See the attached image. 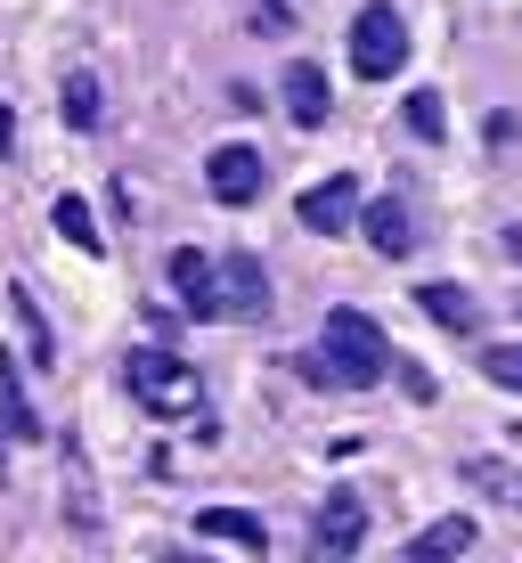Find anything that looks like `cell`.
<instances>
[{"label": "cell", "instance_id": "obj_1", "mask_svg": "<svg viewBox=\"0 0 522 563\" xmlns=\"http://www.w3.org/2000/svg\"><path fill=\"white\" fill-rule=\"evenodd\" d=\"M295 367L311 384H335V393H367V384H384V367H400V360H392V343H384V327L367 319V310H326L319 352L295 360Z\"/></svg>", "mask_w": 522, "mask_h": 563}, {"label": "cell", "instance_id": "obj_2", "mask_svg": "<svg viewBox=\"0 0 522 563\" xmlns=\"http://www.w3.org/2000/svg\"><path fill=\"white\" fill-rule=\"evenodd\" d=\"M123 384H131V400H140L147 417H197L204 409V384H197V367L180 352H131Z\"/></svg>", "mask_w": 522, "mask_h": 563}, {"label": "cell", "instance_id": "obj_3", "mask_svg": "<svg viewBox=\"0 0 522 563\" xmlns=\"http://www.w3.org/2000/svg\"><path fill=\"white\" fill-rule=\"evenodd\" d=\"M400 66H409V25H400L392 0H367L352 16V74L359 82H392Z\"/></svg>", "mask_w": 522, "mask_h": 563}, {"label": "cell", "instance_id": "obj_4", "mask_svg": "<svg viewBox=\"0 0 522 563\" xmlns=\"http://www.w3.org/2000/svg\"><path fill=\"white\" fill-rule=\"evenodd\" d=\"M359 205H367V197H359V180H352V172H326L319 188H302L295 221L311 229V238H343V229L359 221Z\"/></svg>", "mask_w": 522, "mask_h": 563}, {"label": "cell", "instance_id": "obj_5", "mask_svg": "<svg viewBox=\"0 0 522 563\" xmlns=\"http://www.w3.org/2000/svg\"><path fill=\"white\" fill-rule=\"evenodd\" d=\"M171 295H180L188 319H229V310H221V262H204L197 245L171 254Z\"/></svg>", "mask_w": 522, "mask_h": 563}, {"label": "cell", "instance_id": "obj_6", "mask_svg": "<svg viewBox=\"0 0 522 563\" xmlns=\"http://www.w3.org/2000/svg\"><path fill=\"white\" fill-rule=\"evenodd\" d=\"M262 155L254 147H212V164H204V188H212V205H254L262 197Z\"/></svg>", "mask_w": 522, "mask_h": 563}, {"label": "cell", "instance_id": "obj_7", "mask_svg": "<svg viewBox=\"0 0 522 563\" xmlns=\"http://www.w3.org/2000/svg\"><path fill=\"white\" fill-rule=\"evenodd\" d=\"M311 548H319V555H359V548H367V498H352V490L326 498L319 522H311Z\"/></svg>", "mask_w": 522, "mask_h": 563}, {"label": "cell", "instance_id": "obj_8", "mask_svg": "<svg viewBox=\"0 0 522 563\" xmlns=\"http://www.w3.org/2000/svg\"><path fill=\"white\" fill-rule=\"evenodd\" d=\"M221 310H229V319H269V269L254 254L221 262Z\"/></svg>", "mask_w": 522, "mask_h": 563}, {"label": "cell", "instance_id": "obj_9", "mask_svg": "<svg viewBox=\"0 0 522 563\" xmlns=\"http://www.w3.org/2000/svg\"><path fill=\"white\" fill-rule=\"evenodd\" d=\"M278 99H286V114H295L302 131H319V123H326V107H335V99H326V74L311 66V57H295V66H286Z\"/></svg>", "mask_w": 522, "mask_h": 563}, {"label": "cell", "instance_id": "obj_10", "mask_svg": "<svg viewBox=\"0 0 522 563\" xmlns=\"http://www.w3.org/2000/svg\"><path fill=\"white\" fill-rule=\"evenodd\" d=\"M197 539H221V548L269 555V531H262V515H245V507H204V515H197Z\"/></svg>", "mask_w": 522, "mask_h": 563}, {"label": "cell", "instance_id": "obj_11", "mask_svg": "<svg viewBox=\"0 0 522 563\" xmlns=\"http://www.w3.org/2000/svg\"><path fill=\"white\" fill-rule=\"evenodd\" d=\"M359 229H367V245H376V254L384 262H400V254H409V205H400V197H376V205H359Z\"/></svg>", "mask_w": 522, "mask_h": 563}, {"label": "cell", "instance_id": "obj_12", "mask_svg": "<svg viewBox=\"0 0 522 563\" xmlns=\"http://www.w3.org/2000/svg\"><path fill=\"white\" fill-rule=\"evenodd\" d=\"M417 302H424V319L449 327V335H474V327H481V310H474L466 286H417Z\"/></svg>", "mask_w": 522, "mask_h": 563}, {"label": "cell", "instance_id": "obj_13", "mask_svg": "<svg viewBox=\"0 0 522 563\" xmlns=\"http://www.w3.org/2000/svg\"><path fill=\"white\" fill-rule=\"evenodd\" d=\"M474 548V515H441V522H424V531L409 539V555L417 563H433V555H466Z\"/></svg>", "mask_w": 522, "mask_h": 563}, {"label": "cell", "instance_id": "obj_14", "mask_svg": "<svg viewBox=\"0 0 522 563\" xmlns=\"http://www.w3.org/2000/svg\"><path fill=\"white\" fill-rule=\"evenodd\" d=\"M57 114H66L74 131H99V114H107V107H99V74L74 66V74H66V90H57Z\"/></svg>", "mask_w": 522, "mask_h": 563}, {"label": "cell", "instance_id": "obj_15", "mask_svg": "<svg viewBox=\"0 0 522 563\" xmlns=\"http://www.w3.org/2000/svg\"><path fill=\"white\" fill-rule=\"evenodd\" d=\"M49 221H57V238H66L74 254H99V245H107V238H99V212H90L82 197H57V212H49Z\"/></svg>", "mask_w": 522, "mask_h": 563}, {"label": "cell", "instance_id": "obj_16", "mask_svg": "<svg viewBox=\"0 0 522 563\" xmlns=\"http://www.w3.org/2000/svg\"><path fill=\"white\" fill-rule=\"evenodd\" d=\"M66 498H74V522H99V507H90V465H82V441L66 433Z\"/></svg>", "mask_w": 522, "mask_h": 563}, {"label": "cell", "instance_id": "obj_17", "mask_svg": "<svg viewBox=\"0 0 522 563\" xmlns=\"http://www.w3.org/2000/svg\"><path fill=\"white\" fill-rule=\"evenodd\" d=\"M481 376H490L498 393H522V343H490V352H481Z\"/></svg>", "mask_w": 522, "mask_h": 563}, {"label": "cell", "instance_id": "obj_18", "mask_svg": "<svg viewBox=\"0 0 522 563\" xmlns=\"http://www.w3.org/2000/svg\"><path fill=\"white\" fill-rule=\"evenodd\" d=\"M9 302H16V327H25V352L49 367V327H42V310H33V295H25V286H9Z\"/></svg>", "mask_w": 522, "mask_h": 563}, {"label": "cell", "instance_id": "obj_19", "mask_svg": "<svg viewBox=\"0 0 522 563\" xmlns=\"http://www.w3.org/2000/svg\"><path fill=\"white\" fill-rule=\"evenodd\" d=\"M409 131H417V140H441V131H449V114H441V90H409Z\"/></svg>", "mask_w": 522, "mask_h": 563}, {"label": "cell", "instance_id": "obj_20", "mask_svg": "<svg viewBox=\"0 0 522 563\" xmlns=\"http://www.w3.org/2000/svg\"><path fill=\"white\" fill-rule=\"evenodd\" d=\"M9 147H16V114L0 107V155H9Z\"/></svg>", "mask_w": 522, "mask_h": 563}]
</instances>
